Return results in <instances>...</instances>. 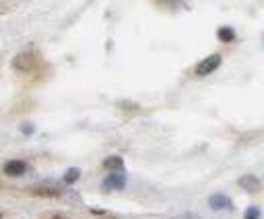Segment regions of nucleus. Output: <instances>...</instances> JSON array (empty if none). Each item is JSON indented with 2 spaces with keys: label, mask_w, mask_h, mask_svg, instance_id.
Masks as SVG:
<instances>
[{
  "label": "nucleus",
  "mask_w": 264,
  "mask_h": 219,
  "mask_svg": "<svg viewBox=\"0 0 264 219\" xmlns=\"http://www.w3.org/2000/svg\"><path fill=\"white\" fill-rule=\"evenodd\" d=\"M219 64H221V56H219V54H210V56H206L204 60L198 62L196 73H198V75H210Z\"/></svg>",
  "instance_id": "1"
},
{
  "label": "nucleus",
  "mask_w": 264,
  "mask_h": 219,
  "mask_svg": "<svg viewBox=\"0 0 264 219\" xmlns=\"http://www.w3.org/2000/svg\"><path fill=\"white\" fill-rule=\"evenodd\" d=\"M126 184V176L124 174H112L103 180V190H122Z\"/></svg>",
  "instance_id": "2"
},
{
  "label": "nucleus",
  "mask_w": 264,
  "mask_h": 219,
  "mask_svg": "<svg viewBox=\"0 0 264 219\" xmlns=\"http://www.w3.org/2000/svg\"><path fill=\"white\" fill-rule=\"evenodd\" d=\"M239 186H241L243 190H248V192L256 194V192L262 188V184H260V180H258L256 176H241V178H239Z\"/></svg>",
  "instance_id": "3"
},
{
  "label": "nucleus",
  "mask_w": 264,
  "mask_h": 219,
  "mask_svg": "<svg viewBox=\"0 0 264 219\" xmlns=\"http://www.w3.org/2000/svg\"><path fill=\"white\" fill-rule=\"evenodd\" d=\"M25 170H27V165L23 161H9L5 165V174L7 176H21V174H25Z\"/></svg>",
  "instance_id": "4"
},
{
  "label": "nucleus",
  "mask_w": 264,
  "mask_h": 219,
  "mask_svg": "<svg viewBox=\"0 0 264 219\" xmlns=\"http://www.w3.org/2000/svg\"><path fill=\"white\" fill-rule=\"evenodd\" d=\"M210 209H215V211H219V209H229L231 207V203H229V198L227 196H223V194H217V196H213L210 198Z\"/></svg>",
  "instance_id": "5"
},
{
  "label": "nucleus",
  "mask_w": 264,
  "mask_h": 219,
  "mask_svg": "<svg viewBox=\"0 0 264 219\" xmlns=\"http://www.w3.org/2000/svg\"><path fill=\"white\" fill-rule=\"evenodd\" d=\"M124 165V161H122V157H118V155H112V157H108L103 161V167H108V170H120V167Z\"/></svg>",
  "instance_id": "6"
},
{
  "label": "nucleus",
  "mask_w": 264,
  "mask_h": 219,
  "mask_svg": "<svg viewBox=\"0 0 264 219\" xmlns=\"http://www.w3.org/2000/svg\"><path fill=\"white\" fill-rule=\"evenodd\" d=\"M233 38H235V31L231 27H221L219 29V40L221 42H231Z\"/></svg>",
  "instance_id": "7"
},
{
  "label": "nucleus",
  "mask_w": 264,
  "mask_h": 219,
  "mask_svg": "<svg viewBox=\"0 0 264 219\" xmlns=\"http://www.w3.org/2000/svg\"><path fill=\"white\" fill-rule=\"evenodd\" d=\"M77 180H79V170L66 172V176H64V182H66V184H73V182H77Z\"/></svg>",
  "instance_id": "8"
},
{
  "label": "nucleus",
  "mask_w": 264,
  "mask_h": 219,
  "mask_svg": "<svg viewBox=\"0 0 264 219\" xmlns=\"http://www.w3.org/2000/svg\"><path fill=\"white\" fill-rule=\"evenodd\" d=\"M260 217V209L258 207H250L245 211V219H258Z\"/></svg>",
  "instance_id": "9"
}]
</instances>
